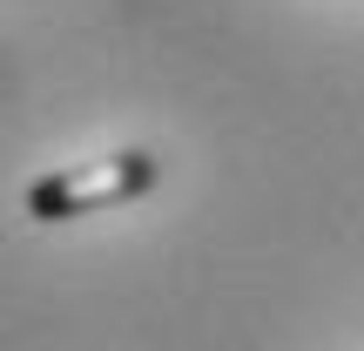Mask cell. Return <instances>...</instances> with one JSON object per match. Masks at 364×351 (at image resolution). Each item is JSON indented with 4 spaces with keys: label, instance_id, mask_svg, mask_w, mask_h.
I'll use <instances>...</instances> for the list:
<instances>
[{
    "label": "cell",
    "instance_id": "cell-1",
    "mask_svg": "<svg viewBox=\"0 0 364 351\" xmlns=\"http://www.w3.org/2000/svg\"><path fill=\"white\" fill-rule=\"evenodd\" d=\"M156 182V156L149 149H122L108 162H75V169H54L27 189V216L34 223H68L88 216V209H115L129 196H142Z\"/></svg>",
    "mask_w": 364,
    "mask_h": 351
}]
</instances>
